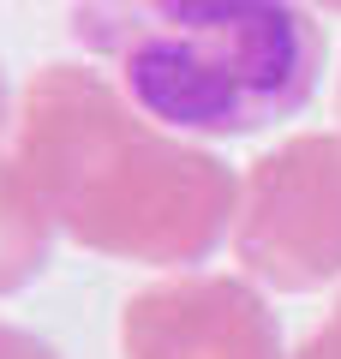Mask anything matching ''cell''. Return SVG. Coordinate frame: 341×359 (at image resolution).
Segmentation results:
<instances>
[{
	"label": "cell",
	"instance_id": "5b68a950",
	"mask_svg": "<svg viewBox=\"0 0 341 359\" xmlns=\"http://www.w3.org/2000/svg\"><path fill=\"white\" fill-rule=\"evenodd\" d=\"M48 257V210L18 168H0V294L25 287Z\"/></svg>",
	"mask_w": 341,
	"mask_h": 359
},
{
	"label": "cell",
	"instance_id": "6da1fadb",
	"mask_svg": "<svg viewBox=\"0 0 341 359\" xmlns=\"http://www.w3.org/2000/svg\"><path fill=\"white\" fill-rule=\"evenodd\" d=\"M18 174L48 222L138 264H198L234 228V180L78 66L30 90Z\"/></svg>",
	"mask_w": 341,
	"mask_h": 359
},
{
	"label": "cell",
	"instance_id": "7a4b0ae2",
	"mask_svg": "<svg viewBox=\"0 0 341 359\" xmlns=\"http://www.w3.org/2000/svg\"><path fill=\"white\" fill-rule=\"evenodd\" d=\"M72 36L174 138H252L323 78V30L300 0H72Z\"/></svg>",
	"mask_w": 341,
	"mask_h": 359
},
{
	"label": "cell",
	"instance_id": "3957f363",
	"mask_svg": "<svg viewBox=\"0 0 341 359\" xmlns=\"http://www.w3.org/2000/svg\"><path fill=\"white\" fill-rule=\"evenodd\" d=\"M246 269L305 294L341 276V138H293L281 156L258 162L252 198L240 210Z\"/></svg>",
	"mask_w": 341,
	"mask_h": 359
},
{
	"label": "cell",
	"instance_id": "52a82bcc",
	"mask_svg": "<svg viewBox=\"0 0 341 359\" xmlns=\"http://www.w3.org/2000/svg\"><path fill=\"white\" fill-rule=\"evenodd\" d=\"M0 126H6V84H0Z\"/></svg>",
	"mask_w": 341,
	"mask_h": 359
},
{
	"label": "cell",
	"instance_id": "8992f818",
	"mask_svg": "<svg viewBox=\"0 0 341 359\" xmlns=\"http://www.w3.org/2000/svg\"><path fill=\"white\" fill-rule=\"evenodd\" d=\"M0 359H54V353L42 341H30V335H18V330L0 323Z\"/></svg>",
	"mask_w": 341,
	"mask_h": 359
},
{
	"label": "cell",
	"instance_id": "277c9868",
	"mask_svg": "<svg viewBox=\"0 0 341 359\" xmlns=\"http://www.w3.org/2000/svg\"><path fill=\"white\" fill-rule=\"evenodd\" d=\"M126 359H281V335L240 282H180L126 306Z\"/></svg>",
	"mask_w": 341,
	"mask_h": 359
}]
</instances>
